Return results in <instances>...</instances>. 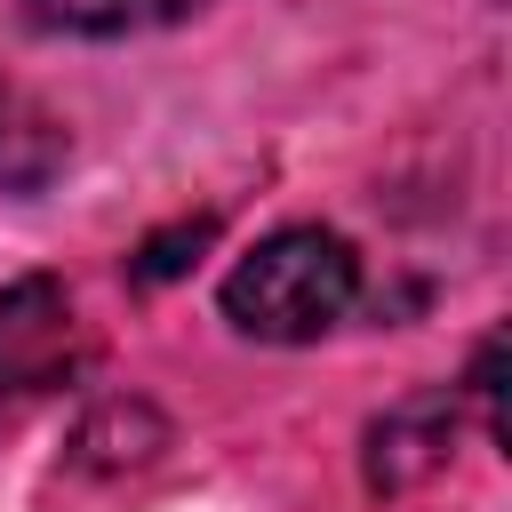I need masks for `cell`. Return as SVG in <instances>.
<instances>
[{"label":"cell","instance_id":"cell-6","mask_svg":"<svg viewBox=\"0 0 512 512\" xmlns=\"http://www.w3.org/2000/svg\"><path fill=\"white\" fill-rule=\"evenodd\" d=\"M208 240H216V224H208V216L168 224V232H152V240L136 248V264H128V272H136L144 288H152V280H176V272H192V264H200V248H208Z\"/></svg>","mask_w":512,"mask_h":512},{"label":"cell","instance_id":"cell-4","mask_svg":"<svg viewBox=\"0 0 512 512\" xmlns=\"http://www.w3.org/2000/svg\"><path fill=\"white\" fill-rule=\"evenodd\" d=\"M440 456H448V400L392 408V416L368 432V472H376V488H408V480L432 472Z\"/></svg>","mask_w":512,"mask_h":512},{"label":"cell","instance_id":"cell-2","mask_svg":"<svg viewBox=\"0 0 512 512\" xmlns=\"http://www.w3.org/2000/svg\"><path fill=\"white\" fill-rule=\"evenodd\" d=\"M80 360V320L64 280L24 272L0 288V392H48Z\"/></svg>","mask_w":512,"mask_h":512},{"label":"cell","instance_id":"cell-3","mask_svg":"<svg viewBox=\"0 0 512 512\" xmlns=\"http://www.w3.org/2000/svg\"><path fill=\"white\" fill-rule=\"evenodd\" d=\"M56 168H64V120L32 88L0 80V192H40Z\"/></svg>","mask_w":512,"mask_h":512},{"label":"cell","instance_id":"cell-1","mask_svg":"<svg viewBox=\"0 0 512 512\" xmlns=\"http://www.w3.org/2000/svg\"><path fill=\"white\" fill-rule=\"evenodd\" d=\"M360 296V256L344 232L320 224H288L272 240H256L232 280H224V320L256 344H312L328 336Z\"/></svg>","mask_w":512,"mask_h":512},{"label":"cell","instance_id":"cell-5","mask_svg":"<svg viewBox=\"0 0 512 512\" xmlns=\"http://www.w3.org/2000/svg\"><path fill=\"white\" fill-rule=\"evenodd\" d=\"M40 24L56 32H144V24H176L200 0H24Z\"/></svg>","mask_w":512,"mask_h":512}]
</instances>
